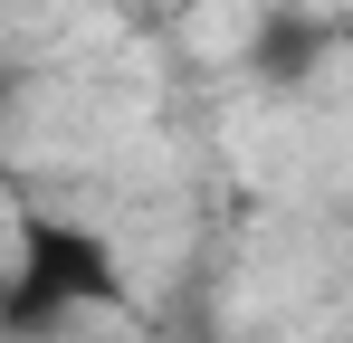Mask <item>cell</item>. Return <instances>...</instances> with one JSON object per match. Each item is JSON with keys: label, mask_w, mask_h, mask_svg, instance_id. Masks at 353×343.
<instances>
[{"label": "cell", "mask_w": 353, "mask_h": 343, "mask_svg": "<svg viewBox=\"0 0 353 343\" xmlns=\"http://www.w3.org/2000/svg\"><path fill=\"white\" fill-rule=\"evenodd\" d=\"M124 305V258L77 220H19L10 286H0V324L10 343H48L77 315H115Z\"/></svg>", "instance_id": "6da1fadb"}, {"label": "cell", "mask_w": 353, "mask_h": 343, "mask_svg": "<svg viewBox=\"0 0 353 343\" xmlns=\"http://www.w3.org/2000/svg\"><path fill=\"white\" fill-rule=\"evenodd\" d=\"M248 67H258L268 86H305V76L325 67V29H315L305 10H268L258 39H248Z\"/></svg>", "instance_id": "7a4b0ae2"}]
</instances>
